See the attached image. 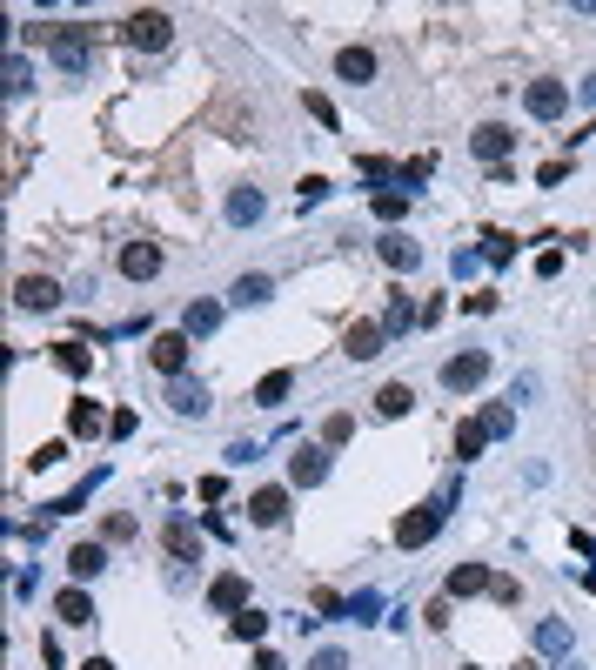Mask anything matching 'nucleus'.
I'll return each mask as SVG.
<instances>
[{
  "instance_id": "nucleus-1",
  "label": "nucleus",
  "mask_w": 596,
  "mask_h": 670,
  "mask_svg": "<svg viewBox=\"0 0 596 670\" xmlns=\"http://www.w3.org/2000/svg\"><path fill=\"white\" fill-rule=\"evenodd\" d=\"M41 41L54 47V61H61L67 74H81V67L94 61V27H41Z\"/></svg>"
},
{
  "instance_id": "nucleus-2",
  "label": "nucleus",
  "mask_w": 596,
  "mask_h": 670,
  "mask_svg": "<svg viewBox=\"0 0 596 670\" xmlns=\"http://www.w3.org/2000/svg\"><path fill=\"white\" fill-rule=\"evenodd\" d=\"M168 34H175V21H168L161 7H141V14H128V21H121V41H128V47H148V54H155V47H168Z\"/></svg>"
},
{
  "instance_id": "nucleus-3",
  "label": "nucleus",
  "mask_w": 596,
  "mask_h": 670,
  "mask_svg": "<svg viewBox=\"0 0 596 670\" xmlns=\"http://www.w3.org/2000/svg\"><path fill=\"white\" fill-rule=\"evenodd\" d=\"M442 516H449L442 503H422V510H409V516L396 523V543H402V550H422V543L442 530Z\"/></svg>"
},
{
  "instance_id": "nucleus-4",
  "label": "nucleus",
  "mask_w": 596,
  "mask_h": 670,
  "mask_svg": "<svg viewBox=\"0 0 596 670\" xmlns=\"http://www.w3.org/2000/svg\"><path fill=\"white\" fill-rule=\"evenodd\" d=\"M322 476H329V449L322 443H302L295 456H288V483H295V490H315Z\"/></svg>"
},
{
  "instance_id": "nucleus-5",
  "label": "nucleus",
  "mask_w": 596,
  "mask_h": 670,
  "mask_svg": "<svg viewBox=\"0 0 596 670\" xmlns=\"http://www.w3.org/2000/svg\"><path fill=\"white\" fill-rule=\"evenodd\" d=\"M14 302L47 315V309H61V282H54V275H21V282H14Z\"/></svg>"
},
{
  "instance_id": "nucleus-6",
  "label": "nucleus",
  "mask_w": 596,
  "mask_h": 670,
  "mask_svg": "<svg viewBox=\"0 0 596 670\" xmlns=\"http://www.w3.org/2000/svg\"><path fill=\"white\" fill-rule=\"evenodd\" d=\"M188 349H195V342H188L181 329H168V335H155V342H148V362H155L161 376H181V369H188Z\"/></svg>"
},
{
  "instance_id": "nucleus-7",
  "label": "nucleus",
  "mask_w": 596,
  "mask_h": 670,
  "mask_svg": "<svg viewBox=\"0 0 596 670\" xmlns=\"http://www.w3.org/2000/svg\"><path fill=\"white\" fill-rule=\"evenodd\" d=\"M483 376H489V356H483V349H469V356H449V362H442V389H456V396H463V389H476Z\"/></svg>"
},
{
  "instance_id": "nucleus-8",
  "label": "nucleus",
  "mask_w": 596,
  "mask_h": 670,
  "mask_svg": "<svg viewBox=\"0 0 596 670\" xmlns=\"http://www.w3.org/2000/svg\"><path fill=\"white\" fill-rule=\"evenodd\" d=\"M469 148H476V155H483L489 168H503V161H509V148H516V134H509L503 121H483V128L469 134Z\"/></svg>"
},
{
  "instance_id": "nucleus-9",
  "label": "nucleus",
  "mask_w": 596,
  "mask_h": 670,
  "mask_svg": "<svg viewBox=\"0 0 596 670\" xmlns=\"http://www.w3.org/2000/svg\"><path fill=\"white\" fill-rule=\"evenodd\" d=\"M523 108H530L536 121H556V114L570 108V88H563V81H530V94H523Z\"/></svg>"
},
{
  "instance_id": "nucleus-10",
  "label": "nucleus",
  "mask_w": 596,
  "mask_h": 670,
  "mask_svg": "<svg viewBox=\"0 0 596 670\" xmlns=\"http://www.w3.org/2000/svg\"><path fill=\"white\" fill-rule=\"evenodd\" d=\"M161 543H168V557H175V563H195L201 557V536H195L188 516H168V523H161Z\"/></svg>"
},
{
  "instance_id": "nucleus-11",
  "label": "nucleus",
  "mask_w": 596,
  "mask_h": 670,
  "mask_svg": "<svg viewBox=\"0 0 596 670\" xmlns=\"http://www.w3.org/2000/svg\"><path fill=\"white\" fill-rule=\"evenodd\" d=\"M382 342H389V335H382V322H355V329L342 335L349 362H376V356H382Z\"/></svg>"
},
{
  "instance_id": "nucleus-12",
  "label": "nucleus",
  "mask_w": 596,
  "mask_h": 670,
  "mask_svg": "<svg viewBox=\"0 0 596 670\" xmlns=\"http://www.w3.org/2000/svg\"><path fill=\"white\" fill-rule=\"evenodd\" d=\"M121 275H128V282H148V275H161V248H155V242H128V248H121Z\"/></svg>"
},
{
  "instance_id": "nucleus-13",
  "label": "nucleus",
  "mask_w": 596,
  "mask_h": 670,
  "mask_svg": "<svg viewBox=\"0 0 596 670\" xmlns=\"http://www.w3.org/2000/svg\"><path fill=\"white\" fill-rule=\"evenodd\" d=\"M168 409H175V416H208V389L188 382V376H175L168 382Z\"/></svg>"
},
{
  "instance_id": "nucleus-14",
  "label": "nucleus",
  "mask_w": 596,
  "mask_h": 670,
  "mask_svg": "<svg viewBox=\"0 0 596 670\" xmlns=\"http://www.w3.org/2000/svg\"><path fill=\"white\" fill-rule=\"evenodd\" d=\"M288 516V490H255L248 496V523H262V530H275Z\"/></svg>"
},
{
  "instance_id": "nucleus-15",
  "label": "nucleus",
  "mask_w": 596,
  "mask_h": 670,
  "mask_svg": "<svg viewBox=\"0 0 596 670\" xmlns=\"http://www.w3.org/2000/svg\"><path fill=\"white\" fill-rule=\"evenodd\" d=\"M67 570H74L81 583H94L101 570H108V543H74V550H67Z\"/></svg>"
},
{
  "instance_id": "nucleus-16",
  "label": "nucleus",
  "mask_w": 596,
  "mask_h": 670,
  "mask_svg": "<svg viewBox=\"0 0 596 670\" xmlns=\"http://www.w3.org/2000/svg\"><path fill=\"white\" fill-rule=\"evenodd\" d=\"M208 603H215V610H248V577H235V570L215 577L208 583Z\"/></svg>"
},
{
  "instance_id": "nucleus-17",
  "label": "nucleus",
  "mask_w": 596,
  "mask_h": 670,
  "mask_svg": "<svg viewBox=\"0 0 596 670\" xmlns=\"http://www.w3.org/2000/svg\"><path fill=\"white\" fill-rule=\"evenodd\" d=\"M409 409H416V389H409V382H382L376 389V416L396 423V416H409Z\"/></svg>"
},
{
  "instance_id": "nucleus-18",
  "label": "nucleus",
  "mask_w": 596,
  "mask_h": 670,
  "mask_svg": "<svg viewBox=\"0 0 596 670\" xmlns=\"http://www.w3.org/2000/svg\"><path fill=\"white\" fill-rule=\"evenodd\" d=\"M489 583L496 577H489L483 563H456V570H449V597H483Z\"/></svg>"
},
{
  "instance_id": "nucleus-19",
  "label": "nucleus",
  "mask_w": 596,
  "mask_h": 670,
  "mask_svg": "<svg viewBox=\"0 0 596 670\" xmlns=\"http://www.w3.org/2000/svg\"><path fill=\"white\" fill-rule=\"evenodd\" d=\"M422 322V309L416 302H409V295H396V302H389V309H382V335H389V342H396V335H409Z\"/></svg>"
},
{
  "instance_id": "nucleus-20",
  "label": "nucleus",
  "mask_w": 596,
  "mask_h": 670,
  "mask_svg": "<svg viewBox=\"0 0 596 670\" xmlns=\"http://www.w3.org/2000/svg\"><path fill=\"white\" fill-rule=\"evenodd\" d=\"M335 74H342V81H376V54H369V47H342V54H335Z\"/></svg>"
},
{
  "instance_id": "nucleus-21",
  "label": "nucleus",
  "mask_w": 596,
  "mask_h": 670,
  "mask_svg": "<svg viewBox=\"0 0 596 670\" xmlns=\"http://www.w3.org/2000/svg\"><path fill=\"white\" fill-rule=\"evenodd\" d=\"M215 322H221L215 302H188V309H181V335H188V342H195V335H215Z\"/></svg>"
},
{
  "instance_id": "nucleus-22",
  "label": "nucleus",
  "mask_w": 596,
  "mask_h": 670,
  "mask_svg": "<svg viewBox=\"0 0 596 670\" xmlns=\"http://www.w3.org/2000/svg\"><path fill=\"white\" fill-rule=\"evenodd\" d=\"M376 255H382L389 268H416V262H422V248L409 242V235H382V242H376Z\"/></svg>"
},
{
  "instance_id": "nucleus-23",
  "label": "nucleus",
  "mask_w": 596,
  "mask_h": 670,
  "mask_svg": "<svg viewBox=\"0 0 596 670\" xmlns=\"http://www.w3.org/2000/svg\"><path fill=\"white\" fill-rule=\"evenodd\" d=\"M67 429H74V436H101V429H108V416H101V402H74V409H67Z\"/></svg>"
},
{
  "instance_id": "nucleus-24",
  "label": "nucleus",
  "mask_w": 596,
  "mask_h": 670,
  "mask_svg": "<svg viewBox=\"0 0 596 670\" xmlns=\"http://www.w3.org/2000/svg\"><path fill=\"white\" fill-rule=\"evenodd\" d=\"M288 389H295V376H288V369H268V376L255 382V402H262V409H282Z\"/></svg>"
},
{
  "instance_id": "nucleus-25",
  "label": "nucleus",
  "mask_w": 596,
  "mask_h": 670,
  "mask_svg": "<svg viewBox=\"0 0 596 670\" xmlns=\"http://www.w3.org/2000/svg\"><path fill=\"white\" fill-rule=\"evenodd\" d=\"M54 610H61V624H94V597L88 590H61Z\"/></svg>"
},
{
  "instance_id": "nucleus-26",
  "label": "nucleus",
  "mask_w": 596,
  "mask_h": 670,
  "mask_svg": "<svg viewBox=\"0 0 596 670\" xmlns=\"http://www.w3.org/2000/svg\"><path fill=\"white\" fill-rule=\"evenodd\" d=\"M536 650H543V657H563V650H570V624H563V617H543V624H536Z\"/></svg>"
},
{
  "instance_id": "nucleus-27",
  "label": "nucleus",
  "mask_w": 596,
  "mask_h": 670,
  "mask_svg": "<svg viewBox=\"0 0 596 670\" xmlns=\"http://www.w3.org/2000/svg\"><path fill=\"white\" fill-rule=\"evenodd\" d=\"M228 222H235V228L262 222V195H255V188H235V195H228Z\"/></svg>"
},
{
  "instance_id": "nucleus-28",
  "label": "nucleus",
  "mask_w": 596,
  "mask_h": 670,
  "mask_svg": "<svg viewBox=\"0 0 596 670\" xmlns=\"http://www.w3.org/2000/svg\"><path fill=\"white\" fill-rule=\"evenodd\" d=\"M369 208H376L382 222H402V215H409V188H376V201H369Z\"/></svg>"
},
{
  "instance_id": "nucleus-29",
  "label": "nucleus",
  "mask_w": 596,
  "mask_h": 670,
  "mask_svg": "<svg viewBox=\"0 0 596 670\" xmlns=\"http://www.w3.org/2000/svg\"><path fill=\"white\" fill-rule=\"evenodd\" d=\"M476 423H483V436L496 443V436H509V429H516V409H509V402H489V409L476 416Z\"/></svg>"
},
{
  "instance_id": "nucleus-30",
  "label": "nucleus",
  "mask_w": 596,
  "mask_h": 670,
  "mask_svg": "<svg viewBox=\"0 0 596 670\" xmlns=\"http://www.w3.org/2000/svg\"><path fill=\"white\" fill-rule=\"evenodd\" d=\"M228 630H235L242 644H262V637H268V617H262V610H235V624H228Z\"/></svg>"
},
{
  "instance_id": "nucleus-31",
  "label": "nucleus",
  "mask_w": 596,
  "mask_h": 670,
  "mask_svg": "<svg viewBox=\"0 0 596 670\" xmlns=\"http://www.w3.org/2000/svg\"><path fill=\"white\" fill-rule=\"evenodd\" d=\"M349 436H355V416H349V409H335L329 423H322V449H342Z\"/></svg>"
},
{
  "instance_id": "nucleus-32",
  "label": "nucleus",
  "mask_w": 596,
  "mask_h": 670,
  "mask_svg": "<svg viewBox=\"0 0 596 670\" xmlns=\"http://www.w3.org/2000/svg\"><path fill=\"white\" fill-rule=\"evenodd\" d=\"M509 255H516V242H509L503 228H489V235H483V262H489V268H503Z\"/></svg>"
},
{
  "instance_id": "nucleus-33",
  "label": "nucleus",
  "mask_w": 596,
  "mask_h": 670,
  "mask_svg": "<svg viewBox=\"0 0 596 670\" xmlns=\"http://www.w3.org/2000/svg\"><path fill=\"white\" fill-rule=\"evenodd\" d=\"M268 295H275V282H268V275H242V282H235V302H268Z\"/></svg>"
},
{
  "instance_id": "nucleus-34",
  "label": "nucleus",
  "mask_w": 596,
  "mask_h": 670,
  "mask_svg": "<svg viewBox=\"0 0 596 670\" xmlns=\"http://www.w3.org/2000/svg\"><path fill=\"white\" fill-rule=\"evenodd\" d=\"M483 443H489V436H483V423H456V456H463V463H469V456H476Z\"/></svg>"
},
{
  "instance_id": "nucleus-35",
  "label": "nucleus",
  "mask_w": 596,
  "mask_h": 670,
  "mask_svg": "<svg viewBox=\"0 0 596 670\" xmlns=\"http://www.w3.org/2000/svg\"><path fill=\"white\" fill-rule=\"evenodd\" d=\"M54 362H61L67 376H88V349H74V342H54Z\"/></svg>"
},
{
  "instance_id": "nucleus-36",
  "label": "nucleus",
  "mask_w": 596,
  "mask_h": 670,
  "mask_svg": "<svg viewBox=\"0 0 596 670\" xmlns=\"http://www.w3.org/2000/svg\"><path fill=\"white\" fill-rule=\"evenodd\" d=\"M376 610H382L376 590H355V597H349V617H355V624H376Z\"/></svg>"
},
{
  "instance_id": "nucleus-37",
  "label": "nucleus",
  "mask_w": 596,
  "mask_h": 670,
  "mask_svg": "<svg viewBox=\"0 0 596 670\" xmlns=\"http://www.w3.org/2000/svg\"><path fill=\"white\" fill-rule=\"evenodd\" d=\"M302 108H309L315 121H322V128H342V114H335V101H329V94H302Z\"/></svg>"
},
{
  "instance_id": "nucleus-38",
  "label": "nucleus",
  "mask_w": 596,
  "mask_h": 670,
  "mask_svg": "<svg viewBox=\"0 0 596 670\" xmlns=\"http://www.w3.org/2000/svg\"><path fill=\"white\" fill-rule=\"evenodd\" d=\"M7 94H14V101L27 94V61H21V54H7Z\"/></svg>"
},
{
  "instance_id": "nucleus-39",
  "label": "nucleus",
  "mask_w": 596,
  "mask_h": 670,
  "mask_svg": "<svg viewBox=\"0 0 596 670\" xmlns=\"http://www.w3.org/2000/svg\"><path fill=\"white\" fill-rule=\"evenodd\" d=\"M536 275H543V282H550V275H563V248H543V255H536Z\"/></svg>"
},
{
  "instance_id": "nucleus-40",
  "label": "nucleus",
  "mask_w": 596,
  "mask_h": 670,
  "mask_svg": "<svg viewBox=\"0 0 596 670\" xmlns=\"http://www.w3.org/2000/svg\"><path fill=\"white\" fill-rule=\"evenodd\" d=\"M108 436H114V443H121V436H134V409H114V416H108Z\"/></svg>"
},
{
  "instance_id": "nucleus-41",
  "label": "nucleus",
  "mask_w": 596,
  "mask_h": 670,
  "mask_svg": "<svg viewBox=\"0 0 596 670\" xmlns=\"http://www.w3.org/2000/svg\"><path fill=\"white\" fill-rule=\"evenodd\" d=\"M61 456H67V443H41V449H34V469H54Z\"/></svg>"
},
{
  "instance_id": "nucleus-42",
  "label": "nucleus",
  "mask_w": 596,
  "mask_h": 670,
  "mask_svg": "<svg viewBox=\"0 0 596 670\" xmlns=\"http://www.w3.org/2000/svg\"><path fill=\"white\" fill-rule=\"evenodd\" d=\"M315 610H322V617H349V603L335 597V590H322V597H315Z\"/></svg>"
},
{
  "instance_id": "nucleus-43",
  "label": "nucleus",
  "mask_w": 596,
  "mask_h": 670,
  "mask_svg": "<svg viewBox=\"0 0 596 670\" xmlns=\"http://www.w3.org/2000/svg\"><path fill=\"white\" fill-rule=\"evenodd\" d=\"M322 195H329V181H322V175H309V181H302V208H315Z\"/></svg>"
},
{
  "instance_id": "nucleus-44",
  "label": "nucleus",
  "mask_w": 596,
  "mask_h": 670,
  "mask_svg": "<svg viewBox=\"0 0 596 670\" xmlns=\"http://www.w3.org/2000/svg\"><path fill=\"white\" fill-rule=\"evenodd\" d=\"M309 670H349V657H342V650H315Z\"/></svg>"
},
{
  "instance_id": "nucleus-45",
  "label": "nucleus",
  "mask_w": 596,
  "mask_h": 670,
  "mask_svg": "<svg viewBox=\"0 0 596 670\" xmlns=\"http://www.w3.org/2000/svg\"><path fill=\"white\" fill-rule=\"evenodd\" d=\"M134 536V516H108V543H128Z\"/></svg>"
},
{
  "instance_id": "nucleus-46",
  "label": "nucleus",
  "mask_w": 596,
  "mask_h": 670,
  "mask_svg": "<svg viewBox=\"0 0 596 670\" xmlns=\"http://www.w3.org/2000/svg\"><path fill=\"white\" fill-rule=\"evenodd\" d=\"M570 550H576V557H590V563H596V536H590V530H570Z\"/></svg>"
},
{
  "instance_id": "nucleus-47",
  "label": "nucleus",
  "mask_w": 596,
  "mask_h": 670,
  "mask_svg": "<svg viewBox=\"0 0 596 670\" xmlns=\"http://www.w3.org/2000/svg\"><path fill=\"white\" fill-rule=\"evenodd\" d=\"M255 670H288V664L275 657V650H255Z\"/></svg>"
},
{
  "instance_id": "nucleus-48",
  "label": "nucleus",
  "mask_w": 596,
  "mask_h": 670,
  "mask_svg": "<svg viewBox=\"0 0 596 670\" xmlns=\"http://www.w3.org/2000/svg\"><path fill=\"white\" fill-rule=\"evenodd\" d=\"M583 101H590V108H596V74H590V81H583Z\"/></svg>"
},
{
  "instance_id": "nucleus-49",
  "label": "nucleus",
  "mask_w": 596,
  "mask_h": 670,
  "mask_svg": "<svg viewBox=\"0 0 596 670\" xmlns=\"http://www.w3.org/2000/svg\"><path fill=\"white\" fill-rule=\"evenodd\" d=\"M81 670H114V664H108V657H88V664H81Z\"/></svg>"
},
{
  "instance_id": "nucleus-50",
  "label": "nucleus",
  "mask_w": 596,
  "mask_h": 670,
  "mask_svg": "<svg viewBox=\"0 0 596 670\" xmlns=\"http://www.w3.org/2000/svg\"><path fill=\"white\" fill-rule=\"evenodd\" d=\"M583 583H590V597H596V577H583Z\"/></svg>"
},
{
  "instance_id": "nucleus-51",
  "label": "nucleus",
  "mask_w": 596,
  "mask_h": 670,
  "mask_svg": "<svg viewBox=\"0 0 596 670\" xmlns=\"http://www.w3.org/2000/svg\"><path fill=\"white\" fill-rule=\"evenodd\" d=\"M516 670H543V664H516Z\"/></svg>"
},
{
  "instance_id": "nucleus-52",
  "label": "nucleus",
  "mask_w": 596,
  "mask_h": 670,
  "mask_svg": "<svg viewBox=\"0 0 596 670\" xmlns=\"http://www.w3.org/2000/svg\"><path fill=\"white\" fill-rule=\"evenodd\" d=\"M463 670H476V664H463Z\"/></svg>"
}]
</instances>
